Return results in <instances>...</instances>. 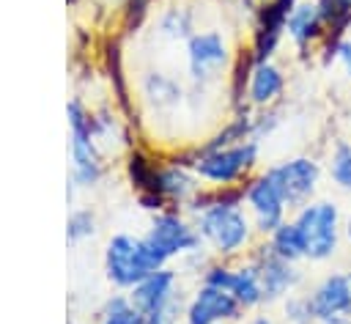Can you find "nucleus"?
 <instances>
[{
  "mask_svg": "<svg viewBox=\"0 0 351 324\" xmlns=\"http://www.w3.org/2000/svg\"><path fill=\"white\" fill-rule=\"evenodd\" d=\"M266 173L277 181L280 192L285 195V203H288L291 214L296 209H302L304 203L318 198V187H321V178H324L321 162L310 154H296V157H288L277 165H269Z\"/></svg>",
  "mask_w": 351,
  "mask_h": 324,
  "instance_id": "5",
  "label": "nucleus"
},
{
  "mask_svg": "<svg viewBox=\"0 0 351 324\" xmlns=\"http://www.w3.org/2000/svg\"><path fill=\"white\" fill-rule=\"evenodd\" d=\"M250 324H274V319H269L266 313H258V316H252V321Z\"/></svg>",
  "mask_w": 351,
  "mask_h": 324,
  "instance_id": "31",
  "label": "nucleus"
},
{
  "mask_svg": "<svg viewBox=\"0 0 351 324\" xmlns=\"http://www.w3.org/2000/svg\"><path fill=\"white\" fill-rule=\"evenodd\" d=\"M69 3H77V0H69Z\"/></svg>",
  "mask_w": 351,
  "mask_h": 324,
  "instance_id": "32",
  "label": "nucleus"
},
{
  "mask_svg": "<svg viewBox=\"0 0 351 324\" xmlns=\"http://www.w3.org/2000/svg\"><path fill=\"white\" fill-rule=\"evenodd\" d=\"M93 214L88 211V209H80V211H74L71 217H69V222H66V236H69V242H80V239H85V236H90L93 233Z\"/></svg>",
  "mask_w": 351,
  "mask_h": 324,
  "instance_id": "27",
  "label": "nucleus"
},
{
  "mask_svg": "<svg viewBox=\"0 0 351 324\" xmlns=\"http://www.w3.org/2000/svg\"><path fill=\"white\" fill-rule=\"evenodd\" d=\"M343 242L351 247V209L343 214Z\"/></svg>",
  "mask_w": 351,
  "mask_h": 324,
  "instance_id": "30",
  "label": "nucleus"
},
{
  "mask_svg": "<svg viewBox=\"0 0 351 324\" xmlns=\"http://www.w3.org/2000/svg\"><path fill=\"white\" fill-rule=\"evenodd\" d=\"M307 299H310V310L315 321L351 324V272L332 269L321 275L310 286Z\"/></svg>",
  "mask_w": 351,
  "mask_h": 324,
  "instance_id": "9",
  "label": "nucleus"
},
{
  "mask_svg": "<svg viewBox=\"0 0 351 324\" xmlns=\"http://www.w3.org/2000/svg\"><path fill=\"white\" fill-rule=\"evenodd\" d=\"M101 324H143V313L134 308V302L129 297H112L104 305L101 313Z\"/></svg>",
  "mask_w": 351,
  "mask_h": 324,
  "instance_id": "23",
  "label": "nucleus"
},
{
  "mask_svg": "<svg viewBox=\"0 0 351 324\" xmlns=\"http://www.w3.org/2000/svg\"><path fill=\"white\" fill-rule=\"evenodd\" d=\"M126 170H129V178L132 184L137 187V195L140 192H156V176H159V167L154 162H148L140 151H134L126 162ZM159 195V192H156Z\"/></svg>",
  "mask_w": 351,
  "mask_h": 324,
  "instance_id": "22",
  "label": "nucleus"
},
{
  "mask_svg": "<svg viewBox=\"0 0 351 324\" xmlns=\"http://www.w3.org/2000/svg\"><path fill=\"white\" fill-rule=\"evenodd\" d=\"M156 192H159L167 203L186 206V203L200 192V178H197V173H195L189 165H184L181 159H176L173 165H162V167H159Z\"/></svg>",
  "mask_w": 351,
  "mask_h": 324,
  "instance_id": "17",
  "label": "nucleus"
},
{
  "mask_svg": "<svg viewBox=\"0 0 351 324\" xmlns=\"http://www.w3.org/2000/svg\"><path fill=\"white\" fill-rule=\"evenodd\" d=\"M280 308H282V321L285 324H313L315 319H313V310H310V299H307V294H291V297H285L282 302H280Z\"/></svg>",
  "mask_w": 351,
  "mask_h": 324,
  "instance_id": "24",
  "label": "nucleus"
},
{
  "mask_svg": "<svg viewBox=\"0 0 351 324\" xmlns=\"http://www.w3.org/2000/svg\"><path fill=\"white\" fill-rule=\"evenodd\" d=\"M178 313H181V297L173 299L170 305L159 308V310H151L143 316V324H176L178 321Z\"/></svg>",
  "mask_w": 351,
  "mask_h": 324,
  "instance_id": "28",
  "label": "nucleus"
},
{
  "mask_svg": "<svg viewBox=\"0 0 351 324\" xmlns=\"http://www.w3.org/2000/svg\"><path fill=\"white\" fill-rule=\"evenodd\" d=\"M151 0H126V25L129 27H137L148 11Z\"/></svg>",
  "mask_w": 351,
  "mask_h": 324,
  "instance_id": "29",
  "label": "nucleus"
},
{
  "mask_svg": "<svg viewBox=\"0 0 351 324\" xmlns=\"http://www.w3.org/2000/svg\"><path fill=\"white\" fill-rule=\"evenodd\" d=\"M315 3L326 22V38L318 47V49H324L351 33V0H315Z\"/></svg>",
  "mask_w": 351,
  "mask_h": 324,
  "instance_id": "19",
  "label": "nucleus"
},
{
  "mask_svg": "<svg viewBox=\"0 0 351 324\" xmlns=\"http://www.w3.org/2000/svg\"><path fill=\"white\" fill-rule=\"evenodd\" d=\"M266 242H269V247H271L280 258H285V261H291V264H302V261H304V242H302L299 228L293 225L291 217H288L271 236H266Z\"/></svg>",
  "mask_w": 351,
  "mask_h": 324,
  "instance_id": "20",
  "label": "nucleus"
},
{
  "mask_svg": "<svg viewBox=\"0 0 351 324\" xmlns=\"http://www.w3.org/2000/svg\"><path fill=\"white\" fill-rule=\"evenodd\" d=\"M143 239L154 247V253H156L165 264H167L170 258L189 255V253H195V250L203 247V239H200L195 222L186 220V217H184L181 211H176V209H162V211H156L154 220H151V228H148V233H145Z\"/></svg>",
  "mask_w": 351,
  "mask_h": 324,
  "instance_id": "6",
  "label": "nucleus"
},
{
  "mask_svg": "<svg viewBox=\"0 0 351 324\" xmlns=\"http://www.w3.org/2000/svg\"><path fill=\"white\" fill-rule=\"evenodd\" d=\"M162 33L173 38H189L192 36V16L181 8H173L162 16Z\"/></svg>",
  "mask_w": 351,
  "mask_h": 324,
  "instance_id": "26",
  "label": "nucleus"
},
{
  "mask_svg": "<svg viewBox=\"0 0 351 324\" xmlns=\"http://www.w3.org/2000/svg\"><path fill=\"white\" fill-rule=\"evenodd\" d=\"M261 143L258 140H241L225 148L214 151H192L189 157H181L184 165H189L200 181L211 187H241L252 178V170L258 167Z\"/></svg>",
  "mask_w": 351,
  "mask_h": 324,
  "instance_id": "3",
  "label": "nucleus"
},
{
  "mask_svg": "<svg viewBox=\"0 0 351 324\" xmlns=\"http://www.w3.org/2000/svg\"><path fill=\"white\" fill-rule=\"evenodd\" d=\"M244 206L255 222V231L266 239L271 236L288 217H291V209L285 203V195L280 192L277 181L261 170L258 176H252L247 184H244Z\"/></svg>",
  "mask_w": 351,
  "mask_h": 324,
  "instance_id": "7",
  "label": "nucleus"
},
{
  "mask_svg": "<svg viewBox=\"0 0 351 324\" xmlns=\"http://www.w3.org/2000/svg\"><path fill=\"white\" fill-rule=\"evenodd\" d=\"M318 58H321V63H324V66L337 63V66L343 69V74L351 80V33H348V36H343L335 47L321 49V52H318Z\"/></svg>",
  "mask_w": 351,
  "mask_h": 324,
  "instance_id": "25",
  "label": "nucleus"
},
{
  "mask_svg": "<svg viewBox=\"0 0 351 324\" xmlns=\"http://www.w3.org/2000/svg\"><path fill=\"white\" fill-rule=\"evenodd\" d=\"M69 113V129H71V162H74V181L80 187H90L101 178V165L96 157V137H93V124L85 107L74 99L66 107Z\"/></svg>",
  "mask_w": 351,
  "mask_h": 324,
  "instance_id": "10",
  "label": "nucleus"
},
{
  "mask_svg": "<svg viewBox=\"0 0 351 324\" xmlns=\"http://www.w3.org/2000/svg\"><path fill=\"white\" fill-rule=\"evenodd\" d=\"M178 277L170 266H162L156 272H151L145 280H140L132 291H129V299L134 302V308L145 316L151 310H159L165 305H170L173 299H178Z\"/></svg>",
  "mask_w": 351,
  "mask_h": 324,
  "instance_id": "15",
  "label": "nucleus"
},
{
  "mask_svg": "<svg viewBox=\"0 0 351 324\" xmlns=\"http://www.w3.org/2000/svg\"><path fill=\"white\" fill-rule=\"evenodd\" d=\"M299 0H266L255 8V30H252V47L250 55L255 63L274 60L280 41L285 38V22Z\"/></svg>",
  "mask_w": 351,
  "mask_h": 324,
  "instance_id": "11",
  "label": "nucleus"
},
{
  "mask_svg": "<svg viewBox=\"0 0 351 324\" xmlns=\"http://www.w3.org/2000/svg\"><path fill=\"white\" fill-rule=\"evenodd\" d=\"M162 266H167V264L154 253V247L143 236L115 233L107 242V250H104V272H107V277L118 288L132 291L140 280H145L151 272H156Z\"/></svg>",
  "mask_w": 351,
  "mask_h": 324,
  "instance_id": "4",
  "label": "nucleus"
},
{
  "mask_svg": "<svg viewBox=\"0 0 351 324\" xmlns=\"http://www.w3.org/2000/svg\"><path fill=\"white\" fill-rule=\"evenodd\" d=\"M282 93H285V71L274 60L255 63L247 82V104L255 110L274 107Z\"/></svg>",
  "mask_w": 351,
  "mask_h": 324,
  "instance_id": "16",
  "label": "nucleus"
},
{
  "mask_svg": "<svg viewBox=\"0 0 351 324\" xmlns=\"http://www.w3.org/2000/svg\"><path fill=\"white\" fill-rule=\"evenodd\" d=\"M285 38L291 41V47L302 58L315 55V49L326 38V22H324L315 0H299L296 3V8L291 11V16L285 22Z\"/></svg>",
  "mask_w": 351,
  "mask_h": 324,
  "instance_id": "14",
  "label": "nucleus"
},
{
  "mask_svg": "<svg viewBox=\"0 0 351 324\" xmlns=\"http://www.w3.org/2000/svg\"><path fill=\"white\" fill-rule=\"evenodd\" d=\"M304 242V261L326 264L343 244V211L332 198H315L291 214Z\"/></svg>",
  "mask_w": 351,
  "mask_h": 324,
  "instance_id": "2",
  "label": "nucleus"
},
{
  "mask_svg": "<svg viewBox=\"0 0 351 324\" xmlns=\"http://www.w3.org/2000/svg\"><path fill=\"white\" fill-rule=\"evenodd\" d=\"M326 176L329 181L343 189V192H351V143L337 137L326 154Z\"/></svg>",
  "mask_w": 351,
  "mask_h": 324,
  "instance_id": "21",
  "label": "nucleus"
},
{
  "mask_svg": "<svg viewBox=\"0 0 351 324\" xmlns=\"http://www.w3.org/2000/svg\"><path fill=\"white\" fill-rule=\"evenodd\" d=\"M244 308L236 302V297L225 288L200 283V288L192 294V299L184 308L186 324H225L241 319Z\"/></svg>",
  "mask_w": 351,
  "mask_h": 324,
  "instance_id": "13",
  "label": "nucleus"
},
{
  "mask_svg": "<svg viewBox=\"0 0 351 324\" xmlns=\"http://www.w3.org/2000/svg\"><path fill=\"white\" fill-rule=\"evenodd\" d=\"M247 261H250V264L255 266V272H258V280H261L266 305H277V302H282L285 297L296 294V288H299L302 280H304L299 264H291V261L280 258V255L269 247L266 239L252 247V253H250Z\"/></svg>",
  "mask_w": 351,
  "mask_h": 324,
  "instance_id": "8",
  "label": "nucleus"
},
{
  "mask_svg": "<svg viewBox=\"0 0 351 324\" xmlns=\"http://www.w3.org/2000/svg\"><path fill=\"white\" fill-rule=\"evenodd\" d=\"M228 291L236 297V302H239L244 310H258L261 305H266L263 288H261V280H258V272H255V266H252L250 261L233 266Z\"/></svg>",
  "mask_w": 351,
  "mask_h": 324,
  "instance_id": "18",
  "label": "nucleus"
},
{
  "mask_svg": "<svg viewBox=\"0 0 351 324\" xmlns=\"http://www.w3.org/2000/svg\"><path fill=\"white\" fill-rule=\"evenodd\" d=\"M200 239L219 255L233 258L252 244L255 222L244 209V184L241 187H211L200 189L186 206Z\"/></svg>",
  "mask_w": 351,
  "mask_h": 324,
  "instance_id": "1",
  "label": "nucleus"
},
{
  "mask_svg": "<svg viewBox=\"0 0 351 324\" xmlns=\"http://www.w3.org/2000/svg\"><path fill=\"white\" fill-rule=\"evenodd\" d=\"M230 63L228 41L219 30H197L186 38V66L195 82L217 80Z\"/></svg>",
  "mask_w": 351,
  "mask_h": 324,
  "instance_id": "12",
  "label": "nucleus"
}]
</instances>
